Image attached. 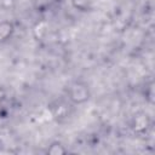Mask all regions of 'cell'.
<instances>
[{
  "instance_id": "6da1fadb",
  "label": "cell",
  "mask_w": 155,
  "mask_h": 155,
  "mask_svg": "<svg viewBox=\"0 0 155 155\" xmlns=\"http://www.w3.org/2000/svg\"><path fill=\"white\" fill-rule=\"evenodd\" d=\"M67 93H68L69 101L73 104H76V105L86 103L90 99V97H91L90 87L84 81H75V82H73L68 87Z\"/></svg>"
},
{
  "instance_id": "7a4b0ae2",
  "label": "cell",
  "mask_w": 155,
  "mask_h": 155,
  "mask_svg": "<svg viewBox=\"0 0 155 155\" xmlns=\"http://www.w3.org/2000/svg\"><path fill=\"white\" fill-rule=\"evenodd\" d=\"M15 33V24L11 21H0V44L7 42Z\"/></svg>"
},
{
  "instance_id": "3957f363",
  "label": "cell",
  "mask_w": 155,
  "mask_h": 155,
  "mask_svg": "<svg viewBox=\"0 0 155 155\" xmlns=\"http://www.w3.org/2000/svg\"><path fill=\"white\" fill-rule=\"evenodd\" d=\"M149 125H150V120H149L148 115L144 113H139L134 116L132 127L136 132H144V131H147Z\"/></svg>"
},
{
  "instance_id": "277c9868",
  "label": "cell",
  "mask_w": 155,
  "mask_h": 155,
  "mask_svg": "<svg viewBox=\"0 0 155 155\" xmlns=\"http://www.w3.org/2000/svg\"><path fill=\"white\" fill-rule=\"evenodd\" d=\"M70 2H71V6L80 12L93 11L96 5V0H70Z\"/></svg>"
},
{
  "instance_id": "5b68a950",
  "label": "cell",
  "mask_w": 155,
  "mask_h": 155,
  "mask_svg": "<svg viewBox=\"0 0 155 155\" xmlns=\"http://www.w3.org/2000/svg\"><path fill=\"white\" fill-rule=\"evenodd\" d=\"M46 151H47L48 154H51V155H63V154L67 153V149H65L64 145H62L61 143L56 142V143H52V144L47 148Z\"/></svg>"
},
{
  "instance_id": "8992f818",
  "label": "cell",
  "mask_w": 155,
  "mask_h": 155,
  "mask_svg": "<svg viewBox=\"0 0 155 155\" xmlns=\"http://www.w3.org/2000/svg\"><path fill=\"white\" fill-rule=\"evenodd\" d=\"M6 97V93H5V90L2 87H0V102H2Z\"/></svg>"
}]
</instances>
